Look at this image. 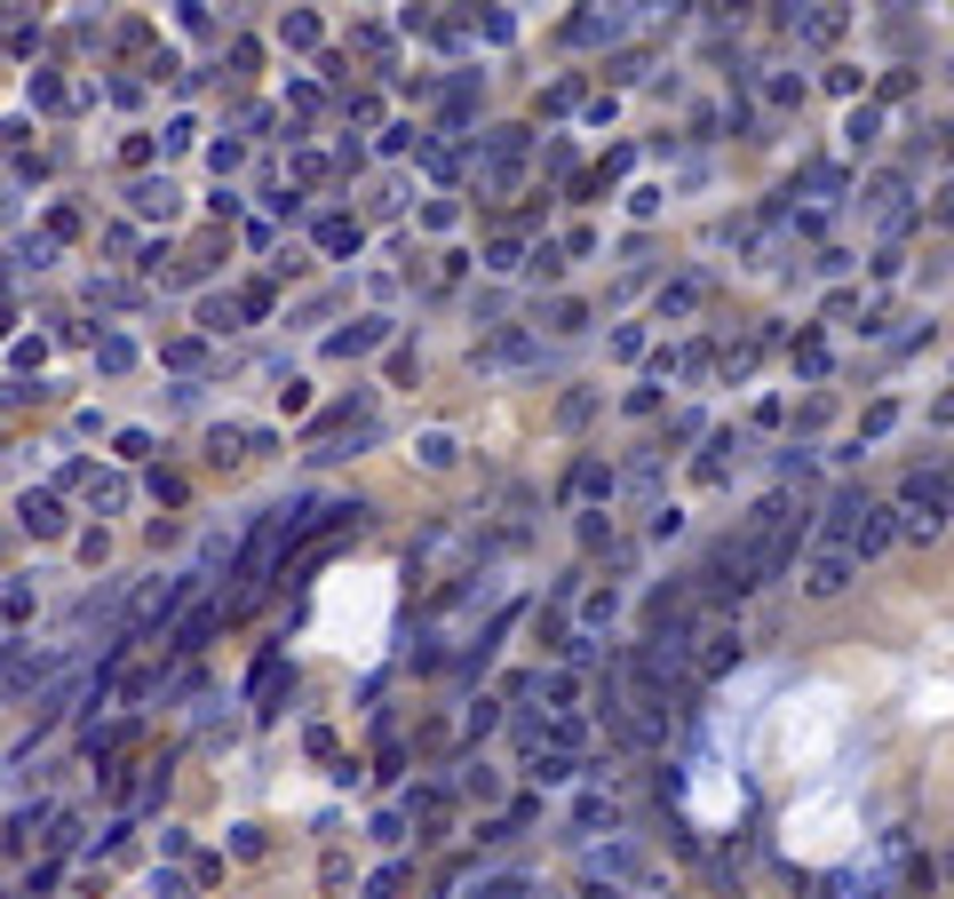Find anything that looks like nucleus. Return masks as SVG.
Returning a JSON list of instances; mask_svg holds the SVG:
<instances>
[{"label":"nucleus","instance_id":"1","mask_svg":"<svg viewBox=\"0 0 954 899\" xmlns=\"http://www.w3.org/2000/svg\"><path fill=\"white\" fill-rule=\"evenodd\" d=\"M946 502H954V486H946V478H907V510H923V518H915L923 533L946 518Z\"/></svg>","mask_w":954,"mask_h":899},{"label":"nucleus","instance_id":"2","mask_svg":"<svg viewBox=\"0 0 954 899\" xmlns=\"http://www.w3.org/2000/svg\"><path fill=\"white\" fill-rule=\"evenodd\" d=\"M382 334H390V319H359V327H342V334L327 342V351H334V359H359V351H374Z\"/></svg>","mask_w":954,"mask_h":899},{"label":"nucleus","instance_id":"3","mask_svg":"<svg viewBox=\"0 0 954 899\" xmlns=\"http://www.w3.org/2000/svg\"><path fill=\"white\" fill-rule=\"evenodd\" d=\"M215 629H223V606H199V613H191V621L175 629V653H199V645H208Z\"/></svg>","mask_w":954,"mask_h":899},{"label":"nucleus","instance_id":"4","mask_svg":"<svg viewBox=\"0 0 954 899\" xmlns=\"http://www.w3.org/2000/svg\"><path fill=\"white\" fill-rule=\"evenodd\" d=\"M24 526H32V533H64V510H57V493H24Z\"/></svg>","mask_w":954,"mask_h":899},{"label":"nucleus","instance_id":"5","mask_svg":"<svg viewBox=\"0 0 954 899\" xmlns=\"http://www.w3.org/2000/svg\"><path fill=\"white\" fill-rule=\"evenodd\" d=\"M843 573H851V558H843V549H827V558L812 566V597H835V589H843Z\"/></svg>","mask_w":954,"mask_h":899},{"label":"nucleus","instance_id":"6","mask_svg":"<svg viewBox=\"0 0 954 899\" xmlns=\"http://www.w3.org/2000/svg\"><path fill=\"white\" fill-rule=\"evenodd\" d=\"M319 247H327V256H350V247H359V223H350V216H327V223H319Z\"/></svg>","mask_w":954,"mask_h":899},{"label":"nucleus","instance_id":"7","mask_svg":"<svg viewBox=\"0 0 954 899\" xmlns=\"http://www.w3.org/2000/svg\"><path fill=\"white\" fill-rule=\"evenodd\" d=\"M883 541H891V518H883V510H867V526L851 533V549H860V558H867V549H883Z\"/></svg>","mask_w":954,"mask_h":899},{"label":"nucleus","instance_id":"8","mask_svg":"<svg viewBox=\"0 0 954 899\" xmlns=\"http://www.w3.org/2000/svg\"><path fill=\"white\" fill-rule=\"evenodd\" d=\"M199 327H208V334H231V327H239V303H208V311H199Z\"/></svg>","mask_w":954,"mask_h":899},{"label":"nucleus","instance_id":"9","mask_svg":"<svg viewBox=\"0 0 954 899\" xmlns=\"http://www.w3.org/2000/svg\"><path fill=\"white\" fill-rule=\"evenodd\" d=\"M168 199H175L168 183H135V208H143V216H160V208H168Z\"/></svg>","mask_w":954,"mask_h":899},{"label":"nucleus","instance_id":"10","mask_svg":"<svg viewBox=\"0 0 954 899\" xmlns=\"http://www.w3.org/2000/svg\"><path fill=\"white\" fill-rule=\"evenodd\" d=\"M239 446H247V430H215V438H208V455H215V462H231Z\"/></svg>","mask_w":954,"mask_h":899},{"label":"nucleus","instance_id":"11","mask_svg":"<svg viewBox=\"0 0 954 899\" xmlns=\"http://www.w3.org/2000/svg\"><path fill=\"white\" fill-rule=\"evenodd\" d=\"M518 891H525L518 876H493V883H478V899H518Z\"/></svg>","mask_w":954,"mask_h":899}]
</instances>
